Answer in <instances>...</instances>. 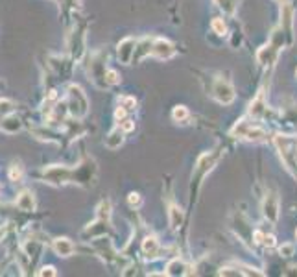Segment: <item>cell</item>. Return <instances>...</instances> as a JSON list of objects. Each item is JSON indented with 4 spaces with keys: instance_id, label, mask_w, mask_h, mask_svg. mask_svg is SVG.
<instances>
[{
    "instance_id": "4",
    "label": "cell",
    "mask_w": 297,
    "mask_h": 277,
    "mask_svg": "<svg viewBox=\"0 0 297 277\" xmlns=\"http://www.w3.org/2000/svg\"><path fill=\"white\" fill-rule=\"evenodd\" d=\"M67 109L72 117L82 118L89 111V100H87L85 92L82 91L80 85H70L68 87V98H67Z\"/></svg>"
},
{
    "instance_id": "19",
    "label": "cell",
    "mask_w": 297,
    "mask_h": 277,
    "mask_svg": "<svg viewBox=\"0 0 297 277\" xmlns=\"http://www.w3.org/2000/svg\"><path fill=\"white\" fill-rule=\"evenodd\" d=\"M188 266L183 263L181 259H172L170 263L166 264V270H164V275H187Z\"/></svg>"
},
{
    "instance_id": "10",
    "label": "cell",
    "mask_w": 297,
    "mask_h": 277,
    "mask_svg": "<svg viewBox=\"0 0 297 277\" xmlns=\"http://www.w3.org/2000/svg\"><path fill=\"white\" fill-rule=\"evenodd\" d=\"M150 56L155 59H170L176 56V46L168 39L154 37V44H152V54Z\"/></svg>"
},
{
    "instance_id": "11",
    "label": "cell",
    "mask_w": 297,
    "mask_h": 277,
    "mask_svg": "<svg viewBox=\"0 0 297 277\" xmlns=\"http://www.w3.org/2000/svg\"><path fill=\"white\" fill-rule=\"evenodd\" d=\"M109 233V220L96 218L92 224H89L83 229L82 238L83 240H92V238H102Z\"/></svg>"
},
{
    "instance_id": "36",
    "label": "cell",
    "mask_w": 297,
    "mask_h": 277,
    "mask_svg": "<svg viewBox=\"0 0 297 277\" xmlns=\"http://www.w3.org/2000/svg\"><path fill=\"white\" fill-rule=\"evenodd\" d=\"M277 2H281V4H284V2H288V0H277Z\"/></svg>"
},
{
    "instance_id": "17",
    "label": "cell",
    "mask_w": 297,
    "mask_h": 277,
    "mask_svg": "<svg viewBox=\"0 0 297 277\" xmlns=\"http://www.w3.org/2000/svg\"><path fill=\"white\" fill-rule=\"evenodd\" d=\"M17 207H19L20 211H24V213H32V211L35 209L34 194H32L30 190H24V192H20L19 198H17Z\"/></svg>"
},
{
    "instance_id": "34",
    "label": "cell",
    "mask_w": 297,
    "mask_h": 277,
    "mask_svg": "<svg viewBox=\"0 0 297 277\" xmlns=\"http://www.w3.org/2000/svg\"><path fill=\"white\" fill-rule=\"evenodd\" d=\"M6 231H8V229H6V225H2V228H0V240L6 237Z\"/></svg>"
},
{
    "instance_id": "9",
    "label": "cell",
    "mask_w": 297,
    "mask_h": 277,
    "mask_svg": "<svg viewBox=\"0 0 297 277\" xmlns=\"http://www.w3.org/2000/svg\"><path fill=\"white\" fill-rule=\"evenodd\" d=\"M262 214L264 218L275 224L279 218V196L275 190H269L266 192V198H264V204H262Z\"/></svg>"
},
{
    "instance_id": "37",
    "label": "cell",
    "mask_w": 297,
    "mask_h": 277,
    "mask_svg": "<svg viewBox=\"0 0 297 277\" xmlns=\"http://www.w3.org/2000/svg\"><path fill=\"white\" fill-rule=\"evenodd\" d=\"M295 237H297V231H295Z\"/></svg>"
},
{
    "instance_id": "14",
    "label": "cell",
    "mask_w": 297,
    "mask_h": 277,
    "mask_svg": "<svg viewBox=\"0 0 297 277\" xmlns=\"http://www.w3.org/2000/svg\"><path fill=\"white\" fill-rule=\"evenodd\" d=\"M266 115H268V104L264 100V92H259L257 98H255L250 106V117L260 120V118H264Z\"/></svg>"
},
{
    "instance_id": "21",
    "label": "cell",
    "mask_w": 297,
    "mask_h": 277,
    "mask_svg": "<svg viewBox=\"0 0 297 277\" xmlns=\"http://www.w3.org/2000/svg\"><path fill=\"white\" fill-rule=\"evenodd\" d=\"M172 118L176 122H187L190 118V111L187 109V106H176L172 111Z\"/></svg>"
},
{
    "instance_id": "33",
    "label": "cell",
    "mask_w": 297,
    "mask_h": 277,
    "mask_svg": "<svg viewBox=\"0 0 297 277\" xmlns=\"http://www.w3.org/2000/svg\"><path fill=\"white\" fill-rule=\"evenodd\" d=\"M126 115H128V109H126L124 106H118V107H116V111H115V118H116V122L124 120Z\"/></svg>"
},
{
    "instance_id": "25",
    "label": "cell",
    "mask_w": 297,
    "mask_h": 277,
    "mask_svg": "<svg viewBox=\"0 0 297 277\" xmlns=\"http://www.w3.org/2000/svg\"><path fill=\"white\" fill-rule=\"evenodd\" d=\"M98 218H104V220H111V204L109 199H104L100 205H98Z\"/></svg>"
},
{
    "instance_id": "29",
    "label": "cell",
    "mask_w": 297,
    "mask_h": 277,
    "mask_svg": "<svg viewBox=\"0 0 297 277\" xmlns=\"http://www.w3.org/2000/svg\"><path fill=\"white\" fill-rule=\"evenodd\" d=\"M118 104H120V106H124L126 109L130 111V109H135V106H137V100H135L133 96H120Z\"/></svg>"
},
{
    "instance_id": "27",
    "label": "cell",
    "mask_w": 297,
    "mask_h": 277,
    "mask_svg": "<svg viewBox=\"0 0 297 277\" xmlns=\"http://www.w3.org/2000/svg\"><path fill=\"white\" fill-rule=\"evenodd\" d=\"M128 204H130V207L139 209L140 205H142V198H140L139 192H130V196H128Z\"/></svg>"
},
{
    "instance_id": "18",
    "label": "cell",
    "mask_w": 297,
    "mask_h": 277,
    "mask_svg": "<svg viewBox=\"0 0 297 277\" xmlns=\"http://www.w3.org/2000/svg\"><path fill=\"white\" fill-rule=\"evenodd\" d=\"M140 249H142V253L146 255V257H157V253L161 251V246H159V240L155 237H146L142 240V246H140Z\"/></svg>"
},
{
    "instance_id": "39",
    "label": "cell",
    "mask_w": 297,
    "mask_h": 277,
    "mask_svg": "<svg viewBox=\"0 0 297 277\" xmlns=\"http://www.w3.org/2000/svg\"><path fill=\"white\" fill-rule=\"evenodd\" d=\"M0 118H2V117H0Z\"/></svg>"
},
{
    "instance_id": "23",
    "label": "cell",
    "mask_w": 297,
    "mask_h": 277,
    "mask_svg": "<svg viewBox=\"0 0 297 277\" xmlns=\"http://www.w3.org/2000/svg\"><path fill=\"white\" fill-rule=\"evenodd\" d=\"M8 175H10V180L11 181H17V183H20L22 181V166L19 165V163H13V165L10 166V170H8Z\"/></svg>"
},
{
    "instance_id": "30",
    "label": "cell",
    "mask_w": 297,
    "mask_h": 277,
    "mask_svg": "<svg viewBox=\"0 0 297 277\" xmlns=\"http://www.w3.org/2000/svg\"><path fill=\"white\" fill-rule=\"evenodd\" d=\"M37 275L39 277H56L58 275V272H56V266H50V264H48V266H43L41 270H39Z\"/></svg>"
},
{
    "instance_id": "15",
    "label": "cell",
    "mask_w": 297,
    "mask_h": 277,
    "mask_svg": "<svg viewBox=\"0 0 297 277\" xmlns=\"http://www.w3.org/2000/svg\"><path fill=\"white\" fill-rule=\"evenodd\" d=\"M183 220H185V213L179 207L178 204H170L168 205V222H170V228L174 231H178L179 228L183 225Z\"/></svg>"
},
{
    "instance_id": "1",
    "label": "cell",
    "mask_w": 297,
    "mask_h": 277,
    "mask_svg": "<svg viewBox=\"0 0 297 277\" xmlns=\"http://www.w3.org/2000/svg\"><path fill=\"white\" fill-rule=\"evenodd\" d=\"M284 41H286V35L281 28L274 30V34L269 37V43H266L264 46H260L259 52H257V63L260 67H268L271 68L275 65L279 58V52L284 46Z\"/></svg>"
},
{
    "instance_id": "3",
    "label": "cell",
    "mask_w": 297,
    "mask_h": 277,
    "mask_svg": "<svg viewBox=\"0 0 297 277\" xmlns=\"http://www.w3.org/2000/svg\"><path fill=\"white\" fill-rule=\"evenodd\" d=\"M218 159H220V152L218 150L205 152V154L200 156L196 166H194V172H192V185L196 183V190L200 189V185H202V181L205 180V175L216 166Z\"/></svg>"
},
{
    "instance_id": "7",
    "label": "cell",
    "mask_w": 297,
    "mask_h": 277,
    "mask_svg": "<svg viewBox=\"0 0 297 277\" xmlns=\"http://www.w3.org/2000/svg\"><path fill=\"white\" fill-rule=\"evenodd\" d=\"M89 74H91L92 82H94L100 89H106L107 87V80H106L107 68H106V61H104V58H102L100 54H96L94 58L91 59Z\"/></svg>"
},
{
    "instance_id": "35",
    "label": "cell",
    "mask_w": 297,
    "mask_h": 277,
    "mask_svg": "<svg viewBox=\"0 0 297 277\" xmlns=\"http://www.w3.org/2000/svg\"><path fill=\"white\" fill-rule=\"evenodd\" d=\"M293 156H295V163H297V144H295V150H293Z\"/></svg>"
},
{
    "instance_id": "16",
    "label": "cell",
    "mask_w": 297,
    "mask_h": 277,
    "mask_svg": "<svg viewBox=\"0 0 297 277\" xmlns=\"http://www.w3.org/2000/svg\"><path fill=\"white\" fill-rule=\"evenodd\" d=\"M124 135L126 133L118 128H115L113 132H109V135L106 137V141H104V144L109 148V150H118L120 146L124 144Z\"/></svg>"
},
{
    "instance_id": "12",
    "label": "cell",
    "mask_w": 297,
    "mask_h": 277,
    "mask_svg": "<svg viewBox=\"0 0 297 277\" xmlns=\"http://www.w3.org/2000/svg\"><path fill=\"white\" fill-rule=\"evenodd\" d=\"M135 46H137V39L133 37H126L118 43V59L120 63L130 65L133 63V54H135Z\"/></svg>"
},
{
    "instance_id": "38",
    "label": "cell",
    "mask_w": 297,
    "mask_h": 277,
    "mask_svg": "<svg viewBox=\"0 0 297 277\" xmlns=\"http://www.w3.org/2000/svg\"><path fill=\"white\" fill-rule=\"evenodd\" d=\"M295 76H297V72H295Z\"/></svg>"
},
{
    "instance_id": "32",
    "label": "cell",
    "mask_w": 297,
    "mask_h": 277,
    "mask_svg": "<svg viewBox=\"0 0 297 277\" xmlns=\"http://www.w3.org/2000/svg\"><path fill=\"white\" fill-rule=\"evenodd\" d=\"M106 80H107V85H116V83H120V74L116 70H107Z\"/></svg>"
},
{
    "instance_id": "5",
    "label": "cell",
    "mask_w": 297,
    "mask_h": 277,
    "mask_svg": "<svg viewBox=\"0 0 297 277\" xmlns=\"http://www.w3.org/2000/svg\"><path fill=\"white\" fill-rule=\"evenodd\" d=\"M209 94L214 98L216 102L224 104V106H229V104L235 102V89H233L229 80H224L221 76L212 78L211 87H209Z\"/></svg>"
},
{
    "instance_id": "26",
    "label": "cell",
    "mask_w": 297,
    "mask_h": 277,
    "mask_svg": "<svg viewBox=\"0 0 297 277\" xmlns=\"http://www.w3.org/2000/svg\"><path fill=\"white\" fill-rule=\"evenodd\" d=\"M11 113H13V102L2 98V100H0V117L4 118V117H8V115H11Z\"/></svg>"
},
{
    "instance_id": "20",
    "label": "cell",
    "mask_w": 297,
    "mask_h": 277,
    "mask_svg": "<svg viewBox=\"0 0 297 277\" xmlns=\"http://www.w3.org/2000/svg\"><path fill=\"white\" fill-rule=\"evenodd\" d=\"M0 128H2L6 133H17V132H20L22 124H20V118H17L15 115H8V117L2 118Z\"/></svg>"
},
{
    "instance_id": "8",
    "label": "cell",
    "mask_w": 297,
    "mask_h": 277,
    "mask_svg": "<svg viewBox=\"0 0 297 277\" xmlns=\"http://www.w3.org/2000/svg\"><path fill=\"white\" fill-rule=\"evenodd\" d=\"M279 28L283 30L284 35H286V43H293V8L288 2L281 4V26Z\"/></svg>"
},
{
    "instance_id": "24",
    "label": "cell",
    "mask_w": 297,
    "mask_h": 277,
    "mask_svg": "<svg viewBox=\"0 0 297 277\" xmlns=\"http://www.w3.org/2000/svg\"><path fill=\"white\" fill-rule=\"evenodd\" d=\"M211 28L216 35H226L227 34V26H226V22H224V19H220V17H214V19H212Z\"/></svg>"
},
{
    "instance_id": "6",
    "label": "cell",
    "mask_w": 297,
    "mask_h": 277,
    "mask_svg": "<svg viewBox=\"0 0 297 277\" xmlns=\"http://www.w3.org/2000/svg\"><path fill=\"white\" fill-rule=\"evenodd\" d=\"M44 183L50 185H65V183H76V170L67 168L63 165H52L43 170Z\"/></svg>"
},
{
    "instance_id": "31",
    "label": "cell",
    "mask_w": 297,
    "mask_h": 277,
    "mask_svg": "<svg viewBox=\"0 0 297 277\" xmlns=\"http://www.w3.org/2000/svg\"><path fill=\"white\" fill-rule=\"evenodd\" d=\"M118 126L124 133H130V132H133L135 130V122L131 120V118H124V120L118 122Z\"/></svg>"
},
{
    "instance_id": "22",
    "label": "cell",
    "mask_w": 297,
    "mask_h": 277,
    "mask_svg": "<svg viewBox=\"0 0 297 277\" xmlns=\"http://www.w3.org/2000/svg\"><path fill=\"white\" fill-rule=\"evenodd\" d=\"M218 8H220L224 13L227 15H235L236 11V0H212Z\"/></svg>"
},
{
    "instance_id": "13",
    "label": "cell",
    "mask_w": 297,
    "mask_h": 277,
    "mask_svg": "<svg viewBox=\"0 0 297 277\" xmlns=\"http://www.w3.org/2000/svg\"><path fill=\"white\" fill-rule=\"evenodd\" d=\"M52 248H54V251L58 253L59 257H70V255H74V251H76V246H74V244H72L67 237L54 238Z\"/></svg>"
},
{
    "instance_id": "28",
    "label": "cell",
    "mask_w": 297,
    "mask_h": 277,
    "mask_svg": "<svg viewBox=\"0 0 297 277\" xmlns=\"http://www.w3.org/2000/svg\"><path fill=\"white\" fill-rule=\"evenodd\" d=\"M279 253H281L283 257H292L293 253H295V246H293L292 242H286V244H283V246L279 248Z\"/></svg>"
},
{
    "instance_id": "2",
    "label": "cell",
    "mask_w": 297,
    "mask_h": 277,
    "mask_svg": "<svg viewBox=\"0 0 297 277\" xmlns=\"http://www.w3.org/2000/svg\"><path fill=\"white\" fill-rule=\"evenodd\" d=\"M233 135L235 137H240V139H244V141H250V142H262L268 133L264 130L262 126L259 124L257 118H250V120H240L235 128H233Z\"/></svg>"
}]
</instances>
